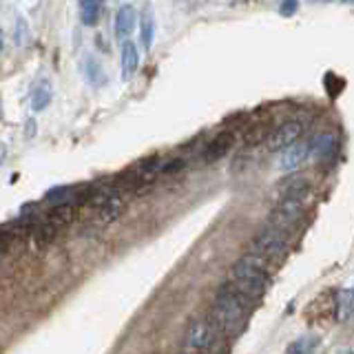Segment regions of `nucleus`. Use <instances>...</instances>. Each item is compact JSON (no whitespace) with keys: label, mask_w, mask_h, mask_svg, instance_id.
Listing matches in <instances>:
<instances>
[{"label":"nucleus","mask_w":354,"mask_h":354,"mask_svg":"<svg viewBox=\"0 0 354 354\" xmlns=\"http://www.w3.org/2000/svg\"><path fill=\"white\" fill-rule=\"evenodd\" d=\"M304 213H306V199H279L270 215V226L286 232L301 221Z\"/></svg>","instance_id":"nucleus-4"},{"label":"nucleus","mask_w":354,"mask_h":354,"mask_svg":"<svg viewBox=\"0 0 354 354\" xmlns=\"http://www.w3.org/2000/svg\"><path fill=\"white\" fill-rule=\"evenodd\" d=\"M243 306H246V301L239 299L228 286L221 288L217 299H215V308H213L215 324L226 332L237 330L241 326V319H243Z\"/></svg>","instance_id":"nucleus-1"},{"label":"nucleus","mask_w":354,"mask_h":354,"mask_svg":"<svg viewBox=\"0 0 354 354\" xmlns=\"http://www.w3.org/2000/svg\"><path fill=\"white\" fill-rule=\"evenodd\" d=\"M341 354H354V352H341Z\"/></svg>","instance_id":"nucleus-21"},{"label":"nucleus","mask_w":354,"mask_h":354,"mask_svg":"<svg viewBox=\"0 0 354 354\" xmlns=\"http://www.w3.org/2000/svg\"><path fill=\"white\" fill-rule=\"evenodd\" d=\"M136 22H138L136 9H133L131 5L120 7L118 14H115V38L127 42V38L133 33V29H136Z\"/></svg>","instance_id":"nucleus-10"},{"label":"nucleus","mask_w":354,"mask_h":354,"mask_svg":"<svg viewBox=\"0 0 354 354\" xmlns=\"http://www.w3.org/2000/svg\"><path fill=\"white\" fill-rule=\"evenodd\" d=\"M313 346H315L313 341L299 339L297 343H292V346L288 348V354H310V348H313Z\"/></svg>","instance_id":"nucleus-17"},{"label":"nucleus","mask_w":354,"mask_h":354,"mask_svg":"<svg viewBox=\"0 0 354 354\" xmlns=\"http://www.w3.org/2000/svg\"><path fill=\"white\" fill-rule=\"evenodd\" d=\"M332 149H335V138L332 136H317L310 140V155H315V158H321V155H328Z\"/></svg>","instance_id":"nucleus-14"},{"label":"nucleus","mask_w":354,"mask_h":354,"mask_svg":"<svg viewBox=\"0 0 354 354\" xmlns=\"http://www.w3.org/2000/svg\"><path fill=\"white\" fill-rule=\"evenodd\" d=\"M120 64H122V80H131V77L136 75L138 66H140L138 47L131 40L122 42V58H120Z\"/></svg>","instance_id":"nucleus-11"},{"label":"nucleus","mask_w":354,"mask_h":354,"mask_svg":"<svg viewBox=\"0 0 354 354\" xmlns=\"http://www.w3.org/2000/svg\"><path fill=\"white\" fill-rule=\"evenodd\" d=\"M297 3H283L281 7H279V11H281V14L283 16H290V14H295V11H297Z\"/></svg>","instance_id":"nucleus-18"},{"label":"nucleus","mask_w":354,"mask_h":354,"mask_svg":"<svg viewBox=\"0 0 354 354\" xmlns=\"http://www.w3.org/2000/svg\"><path fill=\"white\" fill-rule=\"evenodd\" d=\"M301 133H304L301 122L288 120V122H283V124L277 127L268 138H266V147H268V151H283L288 147H292L295 142H299Z\"/></svg>","instance_id":"nucleus-5"},{"label":"nucleus","mask_w":354,"mask_h":354,"mask_svg":"<svg viewBox=\"0 0 354 354\" xmlns=\"http://www.w3.org/2000/svg\"><path fill=\"white\" fill-rule=\"evenodd\" d=\"M3 44H5V40H3V31H0V51H3Z\"/></svg>","instance_id":"nucleus-20"},{"label":"nucleus","mask_w":354,"mask_h":354,"mask_svg":"<svg viewBox=\"0 0 354 354\" xmlns=\"http://www.w3.org/2000/svg\"><path fill=\"white\" fill-rule=\"evenodd\" d=\"M310 155V142H295L292 147H288L279 155V169L281 171H295L299 169Z\"/></svg>","instance_id":"nucleus-9"},{"label":"nucleus","mask_w":354,"mask_h":354,"mask_svg":"<svg viewBox=\"0 0 354 354\" xmlns=\"http://www.w3.org/2000/svg\"><path fill=\"white\" fill-rule=\"evenodd\" d=\"M230 277H232V281H246V283H254V286H261V288H266L270 283L268 270H266V261L252 252L243 254L239 261L232 263Z\"/></svg>","instance_id":"nucleus-3"},{"label":"nucleus","mask_w":354,"mask_h":354,"mask_svg":"<svg viewBox=\"0 0 354 354\" xmlns=\"http://www.w3.org/2000/svg\"><path fill=\"white\" fill-rule=\"evenodd\" d=\"M100 11H102V5H100V3H82L80 5V18H82L84 25L91 27L97 22Z\"/></svg>","instance_id":"nucleus-16"},{"label":"nucleus","mask_w":354,"mask_h":354,"mask_svg":"<svg viewBox=\"0 0 354 354\" xmlns=\"http://www.w3.org/2000/svg\"><path fill=\"white\" fill-rule=\"evenodd\" d=\"M235 142H237L235 133H232V131H221L217 138H213L206 144V149L202 153V160L204 162H217V160H221L224 155L230 153L232 147H235Z\"/></svg>","instance_id":"nucleus-8"},{"label":"nucleus","mask_w":354,"mask_h":354,"mask_svg":"<svg viewBox=\"0 0 354 354\" xmlns=\"http://www.w3.org/2000/svg\"><path fill=\"white\" fill-rule=\"evenodd\" d=\"M210 343H213V326H210L208 319H195L191 328H188L186 335V346L193 352H202L206 350Z\"/></svg>","instance_id":"nucleus-7"},{"label":"nucleus","mask_w":354,"mask_h":354,"mask_svg":"<svg viewBox=\"0 0 354 354\" xmlns=\"http://www.w3.org/2000/svg\"><path fill=\"white\" fill-rule=\"evenodd\" d=\"M153 38H155V16H153V9H144L142 14V44L147 49L153 47Z\"/></svg>","instance_id":"nucleus-13"},{"label":"nucleus","mask_w":354,"mask_h":354,"mask_svg":"<svg viewBox=\"0 0 354 354\" xmlns=\"http://www.w3.org/2000/svg\"><path fill=\"white\" fill-rule=\"evenodd\" d=\"M308 191H310V182L306 180V175H301V173L286 175L283 180H279V182H277V186H274L277 202H279V199H306Z\"/></svg>","instance_id":"nucleus-6"},{"label":"nucleus","mask_w":354,"mask_h":354,"mask_svg":"<svg viewBox=\"0 0 354 354\" xmlns=\"http://www.w3.org/2000/svg\"><path fill=\"white\" fill-rule=\"evenodd\" d=\"M337 306H339V321H346L354 310V290H341Z\"/></svg>","instance_id":"nucleus-15"},{"label":"nucleus","mask_w":354,"mask_h":354,"mask_svg":"<svg viewBox=\"0 0 354 354\" xmlns=\"http://www.w3.org/2000/svg\"><path fill=\"white\" fill-rule=\"evenodd\" d=\"M5 153H7L5 144H0V166H3V162H5Z\"/></svg>","instance_id":"nucleus-19"},{"label":"nucleus","mask_w":354,"mask_h":354,"mask_svg":"<svg viewBox=\"0 0 354 354\" xmlns=\"http://www.w3.org/2000/svg\"><path fill=\"white\" fill-rule=\"evenodd\" d=\"M53 97V86L51 82L47 80V77H42V80H38L36 84H33V91H31V109L36 111H44L49 106Z\"/></svg>","instance_id":"nucleus-12"},{"label":"nucleus","mask_w":354,"mask_h":354,"mask_svg":"<svg viewBox=\"0 0 354 354\" xmlns=\"http://www.w3.org/2000/svg\"><path fill=\"white\" fill-rule=\"evenodd\" d=\"M250 248H252V254H257V257H261L263 261H268V259H281L290 246H288L283 230L268 226L254 237Z\"/></svg>","instance_id":"nucleus-2"}]
</instances>
